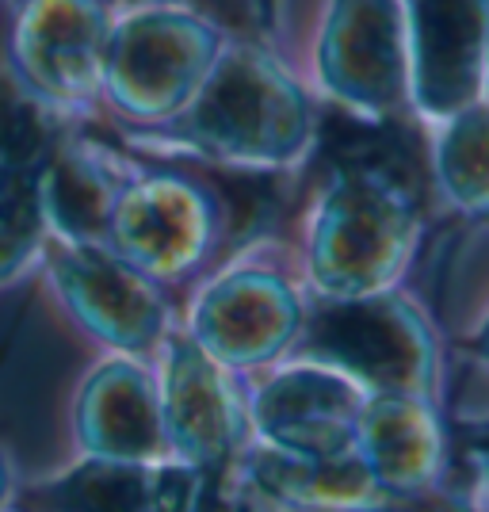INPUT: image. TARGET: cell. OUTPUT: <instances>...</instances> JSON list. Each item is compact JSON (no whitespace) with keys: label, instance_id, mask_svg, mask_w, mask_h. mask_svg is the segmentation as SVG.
Segmentation results:
<instances>
[{"label":"cell","instance_id":"4fadbf2b","mask_svg":"<svg viewBox=\"0 0 489 512\" xmlns=\"http://www.w3.org/2000/svg\"><path fill=\"white\" fill-rule=\"evenodd\" d=\"M77 440L88 459L161 467L172 463L157 375L130 352L107 356L77 398Z\"/></svg>","mask_w":489,"mask_h":512},{"label":"cell","instance_id":"5bb4252c","mask_svg":"<svg viewBox=\"0 0 489 512\" xmlns=\"http://www.w3.org/2000/svg\"><path fill=\"white\" fill-rule=\"evenodd\" d=\"M356 455L383 493L444 486L447 432L432 398L371 394L356 428Z\"/></svg>","mask_w":489,"mask_h":512},{"label":"cell","instance_id":"7c38bea8","mask_svg":"<svg viewBox=\"0 0 489 512\" xmlns=\"http://www.w3.org/2000/svg\"><path fill=\"white\" fill-rule=\"evenodd\" d=\"M413 69V111L444 123L482 100L489 0H402Z\"/></svg>","mask_w":489,"mask_h":512},{"label":"cell","instance_id":"30bf717a","mask_svg":"<svg viewBox=\"0 0 489 512\" xmlns=\"http://www.w3.org/2000/svg\"><path fill=\"white\" fill-rule=\"evenodd\" d=\"M46 264L73 321L115 352L146 356L169 337L165 287L107 245L46 237Z\"/></svg>","mask_w":489,"mask_h":512},{"label":"cell","instance_id":"9a60e30c","mask_svg":"<svg viewBox=\"0 0 489 512\" xmlns=\"http://www.w3.org/2000/svg\"><path fill=\"white\" fill-rule=\"evenodd\" d=\"M134 165L123 161L92 138H69L35 176V203L43 214L50 241H77V245H104L107 218L115 199L134 176Z\"/></svg>","mask_w":489,"mask_h":512},{"label":"cell","instance_id":"6da1fadb","mask_svg":"<svg viewBox=\"0 0 489 512\" xmlns=\"http://www.w3.org/2000/svg\"><path fill=\"white\" fill-rule=\"evenodd\" d=\"M146 138L226 169L283 172L314 146V104L268 50L222 46L199 92Z\"/></svg>","mask_w":489,"mask_h":512},{"label":"cell","instance_id":"7a4b0ae2","mask_svg":"<svg viewBox=\"0 0 489 512\" xmlns=\"http://www.w3.org/2000/svg\"><path fill=\"white\" fill-rule=\"evenodd\" d=\"M421 214L394 172L341 169L306 226V279L318 302H356L394 291L417 253Z\"/></svg>","mask_w":489,"mask_h":512},{"label":"cell","instance_id":"d4e9b609","mask_svg":"<svg viewBox=\"0 0 489 512\" xmlns=\"http://www.w3.org/2000/svg\"><path fill=\"white\" fill-rule=\"evenodd\" d=\"M482 100L489 104V43H486V58H482Z\"/></svg>","mask_w":489,"mask_h":512},{"label":"cell","instance_id":"ffe728a7","mask_svg":"<svg viewBox=\"0 0 489 512\" xmlns=\"http://www.w3.org/2000/svg\"><path fill=\"white\" fill-rule=\"evenodd\" d=\"M222 470H199L188 463H161L153 470V505L149 512H226L218 493Z\"/></svg>","mask_w":489,"mask_h":512},{"label":"cell","instance_id":"cb8c5ba5","mask_svg":"<svg viewBox=\"0 0 489 512\" xmlns=\"http://www.w3.org/2000/svg\"><path fill=\"white\" fill-rule=\"evenodd\" d=\"M470 459L478 463V470H482V486L489 490V440L482 444V448H470Z\"/></svg>","mask_w":489,"mask_h":512},{"label":"cell","instance_id":"5b68a950","mask_svg":"<svg viewBox=\"0 0 489 512\" xmlns=\"http://www.w3.org/2000/svg\"><path fill=\"white\" fill-rule=\"evenodd\" d=\"M318 85L344 111L386 123L413 111L402 0H333L321 23Z\"/></svg>","mask_w":489,"mask_h":512},{"label":"cell","instance_id":"2e32d148","mask_svg":"<svg viewBox=\"0 0 489 512\" xmlns=\"http://www.w3.org/2000/svg\"><path fill=\"white\" fill-rule=\"evenodd\" d=\"M62 119V111H54L23 85L8 54L0 50V176L35 184V176L62 146Z\"/></svg>","mask_w":489,"mask_h":512},{"label":"cell","instance_id":"ac0fdd59","mask_svg":"<svg viewBox=\"0 0 489 512\" xmlns=\"http://www.w3.org/2000/svg\"><path fill=\"white\" fill-rule=\"evenodd\" d=\"M153 470L157 467L85 459L73 474L31 493V509L23 512H149Z\"/></svg>","mask_w":489,"mask_h":512},{"label":"cell","instance_id":"8992f818","mask_svg":"<svg viewBox=\"0 0 489 512\" xmlns=\"http://www.w3.org/2000/svg\"><path fill=\"white\" fill-rule=\"evenodd\" d=\"M222 230V207L207 184L184 172H134L107 218L104 245L161 287L203 268Z\"/></svg>","mask_w":489,"mask_h":512},{"label":"cell","instance_id":"484cf974","mask_svg":"<svg viewBox=\"0 0 489 512\" xmlns=\"http://www.w3.org/2000/svg\"><path fill=\"white\" fill-rule=\"evenodd\" d=\"M478 348H482V360H489V325L482 329V337H478Z\"/></svg>","mask_w":489,"mask_h":512},{"label":"cell","instance_id":"52a82bcc","mask_svg":"<svg viewBox=\"0 0 489 512\" xmlns=\"http://www.w3.org/2000/svg\"><path fill=\"white\" fill-rule=\"evenodd\" d=\"M306 302L276 264H234L195 295L188 337L218 363L245 375L295 352L306 329Z\"/></svg>","mask_w":489,"mask_h":512},{"label":"cell","instance_id":"3957f363","mask_svg":"<svg viewBox=\"0 0 489 512\" xmlns=\"http://www.w3.org/2000/svg\"><path fill=\"white\" fill-rule=\"evenodd\" d=\"M222 46V31L188 4L111 12L100 96L134 127H161L199 92Z\"/></svg>","mask_w":489,"mask_h":512},{"label":"cell","instance_id":"9c48e42d","mask_svg":"<svg viewBox=\"0 0 489 512\" xmlns=\"http://www.w3.org/2000/svg\"><path fill=\"white\" fill-rule=\"evenodd\" d=\"M107 27L104 0H23L4 54L39 100L77 115L104 92Z\"/></svg>","mask_w":489,"mask_h":512},{"label":"cell","instance_id":"8fae6325","mask_svg":"<svg viewBox=\"0 0 489 512\" xmlns=\"http://www.w3.org/2000/svg\"><path fill=\"white\" fill-rule=\"evenodd\" d=\"M367 398L371 394L344 371L310 356H291L264 383L245 390L253 440L310 459L356 451V428Z\"/></svg>","mask_w":489,"mask_h":512},{"label":"cell","instance_id":"d6986e66","mask_svg":"<svg viewBox=\"0 0 489 512\" xmlns=\"http://www.w3.org/2000/svg\"><path fill=\"white\" fill-rule=\"evenodd\" d=\"M46 253V226L35 184L0 176V283L23 276Z\"/></svg>","mask_w":489,"mask_h":512},{"label":"cell","instance_id":"4316f807","mask_svg":"<svg viewBox=\"0 0 489 512\" xmlns=\"http://www.w3.org/2000/svg\"><path fill=\"white\" fill-rule=\"evenodd\" d=\"M4 490H8V482H4V467H0V501H4Z\"/></svg>","mask_w":489,"mask_h":512},{"label":"cell","instance_id":"277c9868","mask_svg":"<svg viewBox=\"0 0 489 512\" xmlns=\"http://www.w3.org/2000/svg\"><path fill=\"white\" fill-rule=\"evenodd\" d=\"M291 356H310L344 371L367 394H440V344L432 321L402 291L356 302H321Z\"/></svg>","mask_w":489,"mask_h":512},{"label":"cell","instance_id":"44dd1931","mask_svg":"<svg viewBox=\"0 0 489 512\" xmlns=\"http://www.w3.org/2000/svg\"><path fill=\"white\" fill-rule=\"evenodd\" d=\"M360 512H478V505L455 490L432 486L417 493H383L379 501L363 505Z\"/></svg>","mask_w":489,"mask_h":512},{"label":"cell","instance_id":"7402d4cb","mask_svg":"<svg viewBox=\"0 0 489 512\" xmlns=\"http://www.w3.org/2000/svg\"><path fill=\"white\" fill-rule=\"evenodd\" d=\"M107 12H130V8H153V4H192V0H104Z\"/></svg>","mask_w":489,"mask_h":512},{"label":"cell","instance_id":"603a6c76","mask_svg":"<svg viewBox=\"0 0 489 512\" xmlns=\"http://www.w3.org/2000/svg\"><path fill=\"white\" fill-rule=\"evenodd\" d=\"M226 512H279V509H268V505H260L256 497H249V493H245V497H237L234 505L226 501Z\"/></svg>","mask_w":489,"mask_h":512},{"label":"cell","instance_id":"e0dca14e","mask_svg":"<svg viewBox=\"0 0 489 512\" xmlns=\"http://www.w3.org/2000/svg\"><path fill=\"white\" fill-rule=\"evenodd\" d=\"M436 127L432 169L440 195L455 211L489 214V104L478 100Z\"/></svg>","mask_w":489,"mask_h":512},{"label":"cell","instance_id":"ba28073f","mask_svg":"<svg viewBox=\"0 0 489 512\" xmlns=\"http://www.w3.org/2000/svg\"><path fill=\"white\" fill-rule=\"evenodd\" d=\"M161 421L172 463L199 470H230L241 448L253 440L245 386L237 371L203 352L188 333H172L161 341Z\"/></svg>","mask_w":489,"mask_h":512}]
</instances>
